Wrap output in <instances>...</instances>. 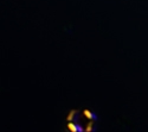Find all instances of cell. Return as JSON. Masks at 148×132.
Here are the masks:
<instances>
[{
  "label": "cell",
  "mask_w": 148,
  "mask_h": 132,
  "mask_svg": "<svg viewBox=\"0 0 148 132\" xmlns=\"http://www.w3.org/2000/svg\"><path fill=\"white\" fill-rule=\"evenodd\" d=\"M96 124L97 117L89 110L72 111L68 117V127L71 132H92Z\"/></svg>",
  "instance_id": "6da1fadb"
}]
</instances>
